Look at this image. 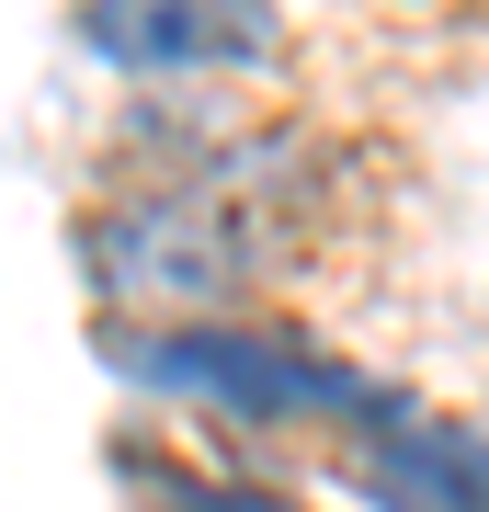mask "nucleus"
Returning <instances> with one entry per match:
<instances>
[{
	"label": "nucleus",
	"mask_w": 489,
	"mask_h": 512,
	"mask_svg": "<svg viewBox=\"0 0 489 512\" xmlns=\"http://www.w3.org/2000/svg\"><path fill=\"white\" fill-rule=\"evenodd\" d=\"M273 148H239V160H182L171 183L114 194L103 217L80 228V274L103 308H160V319H217L239 308L285 228H273Z\"/></svg>",
	"instance_id": "f257e3e1"
},
{
	"label": "nucleus",
	"mask_w": 489,
	"mask_h": 512,
	"mask_svg": "<svg viewBox=\"0 0 489 512\" xmlns=\"http://www.w3.org/2000/svg\"><path fill=\"white\" fill-rule=\"evenodd\" d=\"M114 365L182 387V399H217L239 421H273V433H308V421H353V433H387L399 399L364 387L353 365H330L319 342H285V330H239V319H171V330H103Z\"/></svg>",
	"instance_id": "f03ea898"
},
{
	"label": "nucleus",
	"mask_w": 489,
	"mask_h": 512,
	"mask_svg": "<svg viewBox=\"0 0 489 512\" xmlns=\"http://www.w3.org/2000/svg\"><path fill=\"white\" fill-rule=\"evenodd\" d=\"M80 46L126 80H205L273 46L262 0H80Z\"/></svg>",
	"instance_id": "7ed1b4c3"
},
{
	"label": "nucleus",
	"mask_w": 489,
	"mask_h": 512,
	"mask_svg": "<svg viewBox=\"0 0 489 512\" xmlns=\"http://www.w3.org/2000/svg\"><path fill=\"white\" fill-rule=\"evenodd\" d=\"M353 490L376 512H489V433H455V421H387L353 456Z\"/></svg>",
	"instance_id": "20e7f679"
},
{
	"label": "nucleus",
	"mask_w": 489,
	"mask_h": 512,
	"mask_svg": "<svg viewBox=\"0 0 489 512\" xmlns=\"http://www.w3.org/2000/svg\"><path fill=\"white\" fill-rule=\"evenodd\" d=\"M148 512H296L285 490H262V478H171Z\"/></svg>",
	"instance_id": "39448f33"
}]
</instances>
